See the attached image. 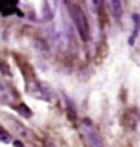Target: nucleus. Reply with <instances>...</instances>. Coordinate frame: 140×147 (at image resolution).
<instances>
[{
  "label": "nucleus",
  "mask_w": 140,
  "mask_h": 147,
  "mask_svg": "<svg viewBox=\"0 0 140 147\" xmlns=\"http://www.w3.org/2000/svg\"><path fill=\"white\" fill-rule=\"evenodd\" d=\"M11 100H12L11 92L8 90V87L5 86L3 83H0V101H3V103H9Z\"/></svg>",
  "instance_id": "4"
},
{
  "label": "nucleus",
  "mask_w": 140,
  "mask_h": 147,
  "mask_svg": "<svg viewBox=\"0 0 140 147\" xmlns=\"http://www.w3.org/2000/svg\"><path fill=\"white\" fill-rule=\"evenodd\" d=\"M109 3H111V8L114 11V16L115 17L122 16V2L120 0H109Z\"/></svg>",
  "instance_id": "6"
},
{
  "label": "nucleus",
  "mask_w": 140,
  "mask_h": 147,
  "mask_svg": "<svg viewBox=\"0 0 140 147\" xmlns=\"http://www.w3.org/2000/svg\"><path fill=\"white\" fill-rule=\"evenodd\" d=\"M14 146H16V147H23V144H22V142H18V141L14 142Z\"/></svg>",
  "instance_id": "11"
},
{
  "label": "nucleus",
  "mask_w": 140,
  "mask_h": 147,
  "mask_svg": "<svg viewBox=\"0 0 140 147\" xmlns=\"http://www.w3.org/2000/svg\"><path fill=\"white\" fill-rule=\"evenodd\" d=\"M79 129H80V135L88 147H105L100 135L96 132V129L91 126L89 121H83Z\"/></svg>",
  "instance_id": "2"
},
{
  "label": "nucleus",
  "mask_w": 140,
  "mask_h": 147,
  "mask_svg": "<svg viewBox=\"0 0 140 147\" xmlns=\"http://www.w3.org/2000/svg\"><path fill=\"white\" fill-rule=\"evenodd\" d=\"M28 92H29L32 96H36V98L49 100V94L46 92V89L40 84V83H37V81H34V80L29 81V84H28Z\"/></svg>",
  "instance_id": "3"
},
{
  "label": "nucleus",
  "mask_w": 140,
  "mask_h": 147,
  "mask_svg": "<svg viewBox=\"0 0 140 147\" xmlns=\"http://www.w3.org/2000/svg\"><path fill=\"white\" fill-rule=\"evenodd\" d=\"M17 110H18V113H20L22 117H25V118H29V117H31V110L28 109L25 104H20V106H17Z\"/></svg>",
  "instance_id": "7"
},
{
  "label": "nucleus",
  "mask_w": 140,
  "mask_h": 147,
  "mask_svg": "<svg viewBox=\"0 0 140 147\" xmlns=\"http://www.w3.org/2000/svg\"><path fill=\"white\" fill-rule=\"evenodd\" d=\"M69 14H71V18L76 25L79 34H80L82 40H88L89 38V25H88V20H86V16L85 12L82 11L80 6L77 5H69Z\"/></svg>",
  "instance_id": "1"
},
{
  "label": "nucleus",
  "mask_w": 140,
  "mask_h": 147,
  "mask_svg": "<svg viewBox=\"0 0 140 147\" xmlns=\"http://www.w3.org/2000/svg\"><path fill=\"white\" fill-rule=\"evenodd\" d=\"M43 9H45V20H51L53 18V14H51V9L48 6V3H43Z\"/></svg>",
  "instance_id": "8"
},
{
  "label": "nucleus",
  "mask_w": 140,
  "mask_h": 147,
  "mask_svg": "<svg viewBox=\"0 0 140 147\" xmlns=\"http://www.w3.org/2000/svg\"><path fill=\"white\" fill-rule=\"evenodd\" d=\"M132 20L136 22V31L132 32V35H131V38H129V43H134L136 41V37H137V34H139V31H140V16L139 14H134L132 16Z\"/></svg>",
  "instance_id": "5"
},
{
  "label": "nucleus",
  "mask_w": 140,
  "mask_h": 147,
  "mask_svg": "<svg viewBox=\"0 0 140 147\" xmlns=\"http://www.w3.org/2000/svg\"><path fill=\"white\" fill-rule=\"evenodd\" d=\"M92 3H94V6L99 9V11L103 9V0H92Z\"/></svg>",
  "instance_id": "9"
},
{
  "label": "nucleus",
  "mask_w": 140,
  "mask_h": 147,
  "mask_svg": "<svg viewBox=\"0 0 140 147\" xmlns=\"http://www.w3.org/2000/svg\"><path fill=\"white\" fill-rule=\"evenodd\" d=\"M0 140H2V141H5V142H8V141H9V136H8V133H6V132H3L2 129H0Z\"/></svg>",
  "instance_id": "10"
}]
</instances>
